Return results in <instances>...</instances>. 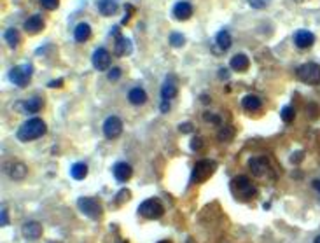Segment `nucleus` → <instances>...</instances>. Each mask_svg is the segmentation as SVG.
Returning a JSON list of instances; mask_svg holds the SVG:
<instances>
[{
  "label": "nucleus",
  "mask_w": 320,
  "mask_h": 243,
  "mask_svg": "<svg viewBox=\"0 0 320 243\" xmlns=\"http://www.w3.org/2000/svg\"><path fill=\"white\" fill-rule=\"evenodd\" d=\"M46 131H48V124L44 122V119L40 118H32L28 121H25L16 131V137L21 142H32V140H37L40 137H44Z\"/></svg>",
  "instance_id": "f257e3e1"
},
{
  "label": "nucleus",
  "mask_w": 320,
  "mask_h": 243,
  "mask_svg": "<svg viewBox=\"0 0 320 243\" xmlns=\"http://www.w3.org/2000/svg\"><path fill=\"white\" fill-rule=\"evenodd\" d=\"M34 74V67L30 63H23V65H18V67H13L9 70V81L14 84V86L18 87H27L28 83H30V77Z\"/></svg>",
  "instance_id": "f03ea898"
},
{
  "label": "nucleus",
  "mask_w": 320,
  "mask_h": 243,
  "mask_svg": "<svg viewBox=\"0 0 320 243\" xmlns=\"http://www.w3.org/2000/svg\"><path fill=\"white\" fill-rule=\"evenodd\" d=\"M296 75L301 83L310 84V86H317L320 84V65L310 61V63H304L296 70Z\"/></svg>",
  "instance_id": "7ed1b4c3"
},
{
  "label": "nucleus",
  "mask_w": 320,
  "mask_h": 243,
  "mask_svg": "<svg viewBox=\"0 0 320 243\" xmlns=\"http://www.w3.org/2000/svg\"><path fill=\"white\" fill-rule=\"evenodd\" d=\"M231 189H233V192L238 196V198H241V200H252V198L257 194L255 186L250 182L247 177H243V175H240V177H236L235 180H233Z\"/></svg>",
  "instance_id": "20e7f679"
},
{
  "label": "nucleus",
  "mask_w": 320,
  "mask_h": 243,
  "mask_svg": "<svg viewBox=\"0 0 320 243\" xmlns=\"http://www.w3.org/2000/svg\"><path fill=\"white\" fill-rule=\"evenodd\" d=\"M165 208H163V203L158 198H149V200H144L138 207V215L145 219H159L163 217Z\"/></svg>",
  "instance_id": "39448f33"
},
{
  "label": "nucleus",
  "mask_w": 320,
  "mask_h": 243,
  "mask_svg": "<svg viewBox=\"0 0 320 243\" xmlns=\"http://www.w3.org/2000/svg\"><path fill=\"white\" fill-rule=\"evenodd\" d=\"M217 168V163L212 159H203V161H198L196 166L193 168V175H191V182L193 184H200V182H205L206 178L210 177L212 174L215 172Z\"/></svg>",
  "instance_id": "423d86ee"
},
{
  "label": "nucleus",
  "mask_w": 320,
  "mask_h": 243,
  "mask_svg": "<svg viewBox=\"0 0 320 243\" xmlns=\"http://www.w3.org/2000/svg\"><path fill=\"white\" fill-rule=\"evenodd\" d=\"M77 207H79V210L86 217L93 219V221H97V219L101 217V205L98 203V200H95V198L83 196V198L77 200Z\"/></svg>",
  "instance_id": "0eeeda50"
},
{
  "label": "nucleus",
  "mask_w": 320,
  "mask_h": 243,
  "mask_svg": "<svg viewBox=\"0 0 320 243\" xmlns=\"http://www.w3.org/2000/svg\"><path fill=\"white\" fill-rule=\"evenodd\" d=\"M121 133H123V121L118 116H109L105 119V122H103V135H105V139L114 140Z\"/></svg>",
  "instance_id": "6e6552de"
},
{
  "label": "nucleus",
  "mask_w": 320,
  "mask_h": 243,
  "mask_svg": "<svg viewBox=\"0 0 320 243\" xmlns=\"http://www.w3.org/2000/svg\"><path fill=\"white\" fill-rule=\"evenodd\" d=\"M91 63L97 70L103 72V70H107L110 67V52L105 48L95 49V52H93L91 56Z\"/></svg>",
  "instance_id": "1a4fd4ad"
},
{
  "label": "nucleus",
  "mask_w": 320,
  "mask_h": 243,
  "mask_svg": "<svg viewBox=\"0 0 320 243\" xmlns=\"http://www.w3.org/2000/svg\"><path fill=\"white\" fill-rule=\"evenodd\" d=\"M249 168L255 177H264L269 172V161L264 156H254L249 159Z\"/></svg>",
  "instance_id": "9d476101"
},
{
  "label": "nucleus",
  "mask_w": 320,
  "mask_h": 243,
  "mask_svg": "<svg viewBox=\"0 0 320 243\" xmlns=\"http://www.w3.org/2000/svg\"><path fill=\"white\" fill-rule=\"evenodd\" d=\"M21 233H23V236H25L27 240H30V242L39 240L40 236H42V224L37 221H28L23 224Z\"/></svg>",
  "instance_id": "9b49d317"
},
{
  "label": "nucleus",
  "mask_w": 320,
  "mask_h": 243,
  "mask_svg": "<svg viewBox=\"0 0 320 243\" xmlns=\"http://www.w3.org/2000/svg\"><path fill=\"white\" fill-rule=\"evenodd\" d=\"M177 81H175V75H167V79H165V83L161 84V98L163 100H173L177 96Z\"/></svg>",
  "instance_id": "f8f14e48"
},
{
  "label": "nucleus",
  "mask_w": 320,
  "mask_h": 243,
  "mask_svg": "<svg viewBox=\"0 0 320 243\" xmlns=\"http://www.w3.org/2000/svg\"><path fill=\"white\" fill-rule=\"evenodd\" d=\"M171 14H173V17L179 19V21L189 19V17L193 16V5L189 4V2H185V0H180V2H177V4L173 5Z\"/></svg>",
  "instance_id": "ddd939ff"
},
{
  "label": "nucleus",
  "mask_w": 320,
  "mask_h": 243,
  "mask_svg": "<svg viewBox=\"0 0 320 243\" xmlns=\"http://www.w3.org/2000/svg\"><path fill=\"white\" fill-rule=\"evenodd\" d=\"M313 42H315V35L311 34L310 30H298L294 34V44H296L299 49L311 48Z\"/></svg>",
  "instance_id": "4468645a"
},
{
  "label": "nucleus",
  "mask_w": 320,
  "mask_h": 243,
  "mask_svg": "<svg viewBox=\"0 0 320 243\" xmlns=\"http://www.w3.org/2000/svg\"><path fill=\"white\" fill-rule=\"evenodd\" d=\"M114 178L118 182H128L133 175V168L128 165L126 161H119L118 165H114Z\"/></svg>",
  "instance_id": "2eb2a0df"
},
{
  "label": "nucleus",
  "mask_w": 320,
  "mask_h": 243,
  "mask_svg": "<svg viewBox=\"0 0 320 243\" xmlns=\"http://www.w3.org/2000/svg\"><path fill=\"white\" fill-rule=\"evenodd\" d=\"M133 51V42L126 37H121L119 35L118 39H116V44H114V54L118 58H123V56H128L130 52Z\"/></svg>",
  "instance_id": "dca6fc26"
},
{
  "label": "nucleus",
  "mask_w": 320,
  "mask_h": 243,
  "mask_svg": "<svg viewBox=\"0 0 320 243\" xmlns=\"http://www.w3.org/2000/svg\"><path fill=\"white\" fill-rule=\"evenodd\" d=\"M44 26H46L44 17L39 16V14H34V16H30L25 21V32L27 34H39V32L44 30Z\"/></svg>",
  "instance_id": "f3484780"
},
{
  "label": "nucleus",
  "mask_w": 320,
  "mask_h": 243,
  "mask_svg": "<svg viewBox=\"0 0 320 243\" xmlns=\"http://www.w3.org/2000/svg\"><path fill=\"white\" fill-rule=\"evenodd\" d=\"M18 105H21V110L23 112H28V114H35L42 109V105H44V100L40 98V96H32L28 98L27 102H19Z\"/></svg>",
  "instance_id": "a211bd4d"
},
{
  "label": "nucleus",
  "mask_w": 320,
  "mask_h": 243,
  "mask_svg": "<svg viewBox=\"0 0 320 243\" xmlns=\"http://www.w3.org/2000/svg\"><path fill=\"white\" fill-rule=\"evenodd\" d=\"M229 65H231V69L235 70V72H245V70L250 67V60H249L247 54L238 52V54H235V56L231 58Z\"/></svg>",
  "instance_id": "6ab92c4d"
},
{
  "label": "nucleus",
  "mask_w": 320,
  "mask_h": 243,
  "mask_svg": "<svg viewBox=\"0 0 320 243\" xmlns=\"http://www.w3.org/2000/svg\"><path fill=\"white\" fill-rule=\"evenodd\" d=\"M97 7H98V13L105 17L114 16V14L118 13V2H116V0H98Z\"/></svg>",
  "instance_id": "aec40b11"
},
{
  "label": "nucleus",
  "mask_w": 320,
  "mask_h": 243,
  "mask_svg": "<svg viewBox=\"0 0 320 243\" xmlns=\"http://www.w3.org/2000/svg\"><path fill=\"white\" fill-rule=\"evenodd\" d=\"M27 175H28V168L21 161H14L13 165L9 166V177L13 178V180H21V178H25Z\"/></svg>",
  "instance_id": "412c9836"
},
{
  "label": "nucleus",
  "mask_w": 320,
  "mask_h": 243,
  "mask_svg": "<svg viewBox=\"0 0 320 243\" xmlns=\"http://www.w3.org/2000/svg\"><path fill=\"white\" fill-rule=\"evenodd\" d=\"M128 102L132 105H142L147 102V93L142 87H132L128 91Z\"/></svg>",
  "instance_id": "4be33fe9"
},
{
  "label": "nucleus",
  "mask_w": 320,
  "mask_h": 243,
  "mask_svg": "<svg viewBox=\"0 0 320 243\" xmlns=\"http://www.w3.org/2000/svg\"><path fill=\"white\" fill-rule=\"evenodd\" d=\"M89 37H91V26L88 23H79V25L75 26L74 30L75 42H86V40H89Z\"/></svg>",
  "instance_id": "5701e85b"
},
{
  "label": "nucleus",
  "mask_w": 320,
  "mask_h": 243,
  "mask_svg": "<svg viewBox=\"0 0 320 243\" xmlns=\"http://www.w3.org/2000/svg\"><path fill=\"white\" fill-rule=\"evenodd\" d=\"M261 100H259L255 95H247L241 98V107L245 110H249V112H257L259 109H261Z\"/></svg>",
  "instance_id": "b1692460"
},
{
  "label": "nucleus",
  "mask_w": 320,
  "mask_h": 243,
  "mask_svg": "<svg viewBox=\"0 0 320 243\" xmlns=\"http://www.w3.org/2000/svg\"><path fill=\"white\" fill-rule=\"evenodd\" d=\"M70 175L75 180H83V178L88 175V165H86V163H75V165H72Z\"/></svg>",
  "instance_id": "393cba45"
},
{
  "label": "nucleus",
  "mask_w": 320,
  "mask_h": 243,
  "mask_svg": "<svg viewBox=\"0 0 320 243\" xmlns=\"http://www.w3.org/2000/svg\"><path fill=\"white\" fill-rule=\"evenodd\" d=\"M4 39L5 42L9 44V48H18L19 44V32L16 30V28H7V30L4 32Z\"/></svg>",
  "instance_id": "a878e982"
},
{
  "label": "nucleus",
  "mask_w": 320,
  "mask_h": 243,
  "mask_svg": "<svg viewBox=\"0 0 320 243\" xmlns=\"http://www.w3.org/2000/svg\"><path fill=\"white\" fill-rule=\"evenodd\" d=\"M231 44H233V39H231V35H229V32L220 30L219 34H217V46H219L222 51L231 48Z\"/></svg>",
  "instance_id": "bb28decb"
},
{
  "label": "nucleus",
  "mask_w": 320,
  "mask_h": 243,
  "mask_svg": "<svg viewBox=\"0 0 320 243\" xmlns=\"http://www.w3.org/2000/svg\"><path fill=\"white\" fill-rule=\"evenodd\" d=\"M168 40H170V46H173V48H182L185 44V37L180 32H171Z\"/></svg>",
  "instance_id": "cd10ccee"
},
{
  "label": "nucleus",
  "mask_w": 320,
  "mask_h": 243,
  "mask_svg": "<svg viewBox=\"0 0 320 243\" xmlns=\"http://www.w3.org/2000/svg\"><path fill=\"white\" fill-rule=\"evenodd\" d=\"M233 137H235V130L229 128V126H224L222 130L217 133V139H219L220 142H229V140H233Z\"/></svg>",
  "instance_id": "c85d7f7f"
},
{
  "label": "nucleus",
  "mask_w": 320,
  "mask_h": 243,
  "mask_svg": "<svg viewBox=\"0 0 320 243\" xmlns=\"http://www.w3.org/2000/svg\"><path fill=\"white\" fill-rule=\"evenodd\" d=\"M294 118H296V110L290 107V105H285L284 109H282V119L285 122H292Z\"/></svg>",
  "instance_id": "c756f323"
},
{
  "label": "nucleus",
  "mask_w": 320,
  "mask_h": 243,
  "mask_svg": "<svg viewBox=\"0 0 320 243\" xmlns=\"http://www.w3.org/2000/svg\"><path fill=\"white\" fill-rule=\"evenodd\" d=\"M121 74H123V72H121V69H118V67H114V69H110V70H109V75H107V77H109V81H110V83H116V81H119V77H121Z\"/></svg>",
  "instance_id": "7c9ffc66"
},
{
  "label": "nucleus",
  "mask_w": 320,
  "mask_h": 243,
  "mask_svg": "<svg viewBox=\"0 0 320 243\" xmlns=\"http://www.w3.org/2000/svg\"><path fill=\"white\" fill-rule=\"evenodd\" d=\"M58 4H60V0H40V5L48 9V11H54L58 7Z\"/></svg>",
  "instance_id": "2f4dec72"
},
{
  "label": "nucleus",
  "mask_w": 320,
  "mask_h": 243,
  "mask_svg": "<svg viewBox=\"0 0 320 243\" xmlns=\"http://www.w3.org/2000/svg\"><path fill=\"white\" fill-rule=\"evenodd\" d=\"M247 2H249L254 9H264L268 4H269V0H247Z\"/></svg>",
  "instance_id": "473e14b6"
},
{
  "label": "nucleus",
  "mask_w": 320,
  "mask_h": 243,
  "mask_svg": "<svg viewBox=\"0 0 320 243\" xmlns=\"http://www.w3.org/2000/svg\"><path fill=\"white\" fill-rule=\"evenodd\" d=\"M303 156H304V152H303V151H298V152H294L292 156H290V161H292L294 165H298L299 161L303 159Z\"/></svg>",
  "instance_id": "72a5a7b5"
},
{
  "label": "nucleus",
  "mask_w": 320,
  "mask_h": 243,
  "mask_svg": "<svg viewBox=\"0 0 320 243\" xmlns=\"http://www.w3.org/2000/svg\"><path fill=\"white\" fill-rule=\"evenodd\" d=\"M179 130L182 131V133H191V131L194 130V126L191 124V122H184V124L179 126Z\"/></svg>",
  "instance_id": "f704fd0d"
},
{
  "label": "nucleus",
  "mask_w": 320,
  "mask_h": 243,
  "mask_svg": "<svg viewBox=\"0 0 320 243\" xmlns=\"http://www.w3.org/2000/svg\"><path fill=\"white\" fill-rule=\"evenodd\" d=\"M202 145H203V140L202 139H193V142H191V149H193V151H200V149H202Z\"/></svg>",
  "instance_id": "c9c22d12"
},
{
  "label": "nucleus",
  "mask_w": 320,
  "mask_h": 243,
  "mask_svg": "<svg viewBox=\"0 0 320 243\" xmlns=\"http://www.w3.org/2000/svg\"><path fill=\"white\" fill-rule=\"evenodd\" d=\"M7 224H9V219H7V210L2 208V222H0V226L5 227Z\"/></svg>",
  "instance_id": "e433bc0d"
},
{
  "label": "nucleus",
  "mask_w": 320,
  "mask_h": 243,
  "mask_svg": "<svg viewBox=\"0 0 320 243\" xmlns=\"http://www.w3.org/2000/svg\"><path fill=\"white\" fill-rule=\"evenodd\" d=\"M159 109H161V112H168V110H170V102L163 100L161 104H159Z\"/></svg>",
  "instance_id": "4c0bfd02"
},
{
  "label": "nucleus",
  "mask_w": 320,
  "mask_h": 243,
  "mask_svg": "<svg viewBox=\"0 0 320 243\" xmlns=\"http://www.w3.org/2000/svg\"><path fill=\"white\" fill-rule=\"evenodd\" d=\"M56 86H63L62 79H58V81H51V83H49V87H56Z\"/></svg>",
  "instance_id": "58836bf2"
},
{
  "label": "nucleus",
  "mask_w": 320,
  "mask_h": 243,
  "mask_svg": "<svg viewBox=\"0 0 320 243\" xmlns=\"http://www.w3.org/2000/svg\"><path fill=\"white\" fill-rule=\"evenodd\" d=\"M311 187L320 194V180H313V182H311Z\"/></svg>",
  "instance_id": "ea45409f"
},
{
  "label": "nucleus",
  "mask_w": 320,
  "mask_h": 243,
  "mask_svg": "<svg viewBox=\"0 0 320 243\" xmlns=\"http://www.w3.org/2000/svg\"><path fill=\"white\" fill-rule=\"evenodd\" d=\"M315 243H320V235H319V236H317V238H315Z\"/></svg>",
  "instance_id": "a19ab883"
},
{
  "label": "nucleus",
  "mask_w": 320,
  "mask_h": 243,
  "mask_svg": "<svg viewBox=\"0 0 320 243\" xmlns=\"http://www.w3.org/2000/svg\"><path fill=\"white\" fill-rule=\"evenodd\" d=\"M158 243H170L168 240H163V242H158Z\"/></svg>",
  "instance_id": "79ce46f5"
},
{
  "label": "nucleus",
  "mask_w": 320,
  "mask_h": 243,
  "mask_svg": "<svg viewBox=\"0 0 320 243\" xmlns=\"http://www.w3.org/2000/svg\"><path fill=\"white\" fill-rule=\"evenodd\" d=\"M51 243H54V242H51Z\"/></svg>",
  "instance_id": "37998d69"
}]
</instances>
